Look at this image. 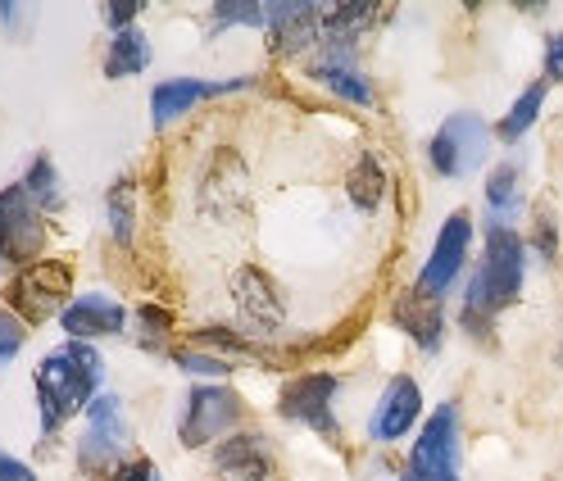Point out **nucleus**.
Wrapping results in <instances>:
<instances>
[{"label": "nucleus", "instance_id": "obj_14", "mask_svg": "<svg viewBox=\"0 0 563 481\" xmlns=\"http://www.w3.org/2000/svg\"><path fill=\"white\" fill-rule=\"evenodd\" d=\"M323 14H328V5H268V19H264V27H268V42H273V51L277 55H300L305 46H313L323 37Z\"/></svg>", "mask_w": 563, "mask_h": 481}, {"label": "nucleus", "instance_id": "obj_7", "mask_svg": "<svg viewBox=\"0 0 563 481\" xmlns=\"http://www.w3.org/2000/svg\"><path fill=\"white\" fill-rule=\"evenodd\" d=\"M46 250V214L27 200L23 187L0 191V264L27 268Z\"/></svg>", "mask_w": 563, "mask_h": 481}, {"label": "nucleus", "instance_id": "obj_2", "mask_svg": "<svg viewBox=\"0 0 563 481\" xmlns=\"http://www.w3.org/2000/svg\"><path fill=\"white\" fill-rule=\"evenodd\" d=\"M522 272H527V246L509 223H486V255L482 268L464 295V327L482 332L496 323L505 309L522 295Z\"/></svg>", "mask_w": 563, "mask_h": 481}, {"label": "nucleus", "instance_id": "obj_3", "mask_svg": "<svg viewBox=\"0 0 563 481\" xmlns=\"http://www.w3.org/2000/svg\"><path fill=\"white\" fill-rule=\"evenodd\" d=\"M128 450H132V423L123 414L119 395L100 391L87 404V427L78 436V463L91 481H110L128 463Z\"/></svg>", "mask_w": 563, "mask_h": 481}, {"label": "nucleus", "instance_id": "obj_16", "mask_svg": "<svg viewBox=\"0 0 563 481\" xmlns=\"http://www.w3.org/2000/svg\"><path fill=\"white\" fill-rule=\"evenodd\" d=\"M391 318H396L400 332L413 336V346H422V350H441V336H445V300H437V295H428V291L409 287V291L396 295Z\"/></svg>", "mask_w": 563, "mask_h": 481}, {"label": "nucleus", "instance_id": "obj_11", "mask_svg": "<svg viewBox=\"0 0 563 481\" xmlns=\"http://www.w3.org/2000/svg\"><path fill=\"white\" fill-rule=\"evenodd\" d=\"M251 78H228V82H205V78H168L151 91V123L155 127H168L178 123L183 114H191L205 100H219V96H232V91H245Z\"/></svg>", "mask_w": 563, "mask_h": 481}, {"label": "nucleus", "instance_id": "obj_12", "mask_svg": "<svg viewBox=\"0 0 563 481\" xmlns=\"http://www.w3.org/2000/svg\"><path fill=\"white\" fill-rule=\"evenodd\" d=\"M418 414H422V387L413 382L409 372H400V377L386 382V391H382V400L373 409V418H368V436L382 440V445H391V440L413 432Z\"/></svg>", "mask_w": 563, "mask_h": 481}, {"label": "nucleus", "instance_id": "obj_21", "mask_svg": "<svg viewBox=\"0 0 563 481\" xmlns=\"http://www.w3.org/2000/svg\"><path fill=\"white\" fill-rule=\"evenodd\" d=\"M345 195L355 210L373 214L377 204L386 200V164L377 155H360L355 168H350V178H345Z\"/></svg>", "mask_w": 563, "mask_h": 481}, {"label": "nucleus", "instance_id": "obj_10", "mask_svg": "<svg viewBox=\"0 0 563 481\" xmlns=\"http://www.w3.org/2000/svg\"><path fill=\"white\" fill-rule=\"evenodd\" d=\"M468 250H473V223H468V214H450V219L441 223L437 246H432V255H428V264H422V272H418L413 287L428 291V295H437V300H445L450 287L460 282L464 264H468Z\"/></svg>", "mask_w": 563, "mask_h": 481}, {"label": "nucleus", "instance_id": "obj_22", "mask_svg": "<svg viewBox=\"0 0 563 481\" xmlns=\"http://www.w3.org/2000/svg\"><path fill=\"white\" fill-rule=\"evenodd\" d=\"M545 96H550V82L541 78V82H532V87H527L518 100H514V105H509V114L496 123V136H500V142L505 146H514V142H522V136L527 132H532V123L541 119V105H545Z\"/></svg>", "mask_w": 563, "mask_h": 481}, {"label": "nucleus", "instance_id": "obj_25", "mask_svg": "<svg viewBox=\"0 0 563 481\" xmlns=\"http://www.w3.org/2000/svg\"><path fill=\"white\" fill-rule=\"evenodd\" d=\"M104 210H110V232H114V240L128 250L132 236H136V182H132V178L114 182L110 195H104Z\"/></svg>", "mask_w": 563, "mask_h": 481}, {"label": "nucleus", "instance_id": "obj_34", "mask_svg": "<svg viewBox=\"0 0 563 481\" xmlns=\"http://www.w3.org/2000/svg\"><path fill=\"white\" fill-rule=\"evenodd\" d=\"M136 14H141L136 0H128V5H104V19H110V27H114V32L132 27V19H136Z\"/></svg>", "mask_w": 563, "mask_h": 481}, {"label": "nucleus", "instance_id": "obj_26", "mask_svg": "<svg viewBox=\"0 0 563 481\" xmlns=\"http://www.w3.org/2000/svg\"><path fill=\"white\" fill-rule=\"evenodd\" d=\"M173 359H178V368H187L191 377H228L232 372V359L209 355V350H183V355H173Z\"/></svg>", "mask_w": 563, "mask_h": 481}, {"label": "nucleus", "instance_id": "obj_17", "mask_svg": "<svg viewBox=\"0 0 563 481\" xmlns=\"http://www.w3.org/2000/svg\"><path fill=\"white\" fill-rule=\"evenodd\" d=\"M309 78L323 82L332 96H341L345 105H373V78L360 68L355 51H332V46H328L319 59H313Z\"/></svg>", "mask_w": 563, "mask_h": 481}, {"label": "nucleus", "instance_id": "obj_20", "mask_svg": "<svg viewBox=\"0 0 563 481\" xmlns=\"http://www.w3.org/2000/svg\"><path fill=\"white\" fill-rule=\"evenodd\" d=\"M377 23V5H328L323 14V42L332 51H355L360 32Z\"/></svg>", "mask_w": 563, "mask_h": 481}, {"label": "nucleus", "instance_id": "obj_28", "mask_svg": "<svg viewBox=\"0 0 563 481\" xmlns=\"http://www.w3.org/2000/svg\"><path fill=\"white\" fill-rule=\"evenodd\" d=\"M268 19V5H251V0H223V5H214V23H251L260 27Z\"/></svg>", "mask_w": 563, "mask_h": 481}, {"label": "nucleus", "instance_id": "obj_6", "mask_svg": "<svg viewBox=\"0 0 563 481\" xmlns=\"http://www.w3.org/2000/svg\"><path fill=\"white\" fill-rule=\"evenodd\" d=\"M336 395H341V377L336 372H300L296 382H287L277 400V414L287 423H300L309 432H319L323 440H341L336 427Z\"/></svg>", "mask_w": 563, "mask_h": 481}, {"label": "nucleus", "instance_id": "obj_18", "mask_svg": "<svg viewBox=\"0 0 563 481\" xmlns=\"http://www.w3.org/2000/svg\"><path fill=\"white\" fill-rule=\"evenodd\" d=\"M232 300H236V309H241V318L245 323H255V327H277L282 323V295H277V287H273V278L268 272H260V268H236L232 272Z\"/></svg>", "mask_w": 563, "mask_h": 481}, {"label": "nucleus", "instance_id": "obj_8", "mask_svg": "<svg viewBox=\"0 0 563 481\" xmlns=\"http://www.w3.org/2000/svg\"><path fill=\"white\" fill-rule=\"evenodd\" d=\"M486 150H490V127L477 114H450L432 136L428 159L441 178H468L486 164Z\"/></svg>", "mask_w": 563, "mask_h": 481}, {"label": "nucleus", "instance_id": "obj_31", "mask_svg": "<svg viewBox=\"0 0 563 481\" xmlns=\"http://www.w3.org/2000/svg\"><path fill=\"white\" fill-rule=\"evenodd\" d=\"M110 481H164V477H159V468L151 459H128Z\"/></svg>", "mask_w": 563, "mask_h": 481}, {"label": "nucleus", "instance_id": "obj_23", "mask_svg": "<svg viewBox=\"0 0 563 481\" xmlns=\"http://www.w3.org/2000/svg\"><path fill=\"white\" fill-rule=\"evenodd\" d=\"M486 210L496 214V223H509L522 210V168L518 164L490 168V178H486Z\"/></svg>", "mask_w": 563, "mask_h": 481}, {"label": "nucleus", "instance_id": "obj_5", "mask_svg": "<svg viewBox=\"0 0 563 481\" xmlns=\"http://www.w3.org/2000/svg\"><path fill=\"white\" fill-rule=\"evenodd\" d=\"M405 481H460V409L441 404L422 423Z\"/></svg>", "mask_w": 563, "mask_h": 481}, {"label": "nucleus", "instance_id": "obj_30", "mask_svg": "<svg viewBox=\"0 0 563 481\" xmlns=\"http://www.w3.org/2000/svg\"><path fill=\"white\" fill-rule=\"evenodd\" d=\"M136 318H141V327H146L151 336H168V332H173V314H168V309L141 304V309H136Z\"/></svg>", "mask_w": 563, "mask_h": 481}, {"label": "nucleus", "instance_id": "obj_29", "mask_svg": "<svg viewBox=\"0 0 563 481\" xmlns=\"http://www.w3.org/2000/svg\"><path fill=\"white\" fill-rule=\"evenodd\" d=\"M23 336H27V327L10 314V309H0V363H10L23 350Z\"/></svg>", "mask_w": 563, "mask_h": 481}, {"label": "nucleus", "instance_id": "obj_4", "mask_svg": "<svg viewBox=\"0 0 563 481\" xmlns=\"http://www.w3.org/2000/svg\"><path fill=\"white\" fill-rule=\"evenodd\" d=\"M74 295V268L64 259H37L14 272V282L5 287V309L23 323V327H37L59 318Z\"/></svg>", "mask_w": 563, "mask_h": 481}, {"label": "nucleus", "instance_id": "obj_1", "mask_svg": "<svg viewBox=\"0 0 563 481\" xmlns=\"http://www.w3.org/2000/svg\"><path fill=\"white\" fill-rule=\"evenodd\" d=\"M104 382V359L96 355V346L87 340H64L55 346L42 363H37V409H42V436L51 440L68 418L82 414V409L100 395Z\"/></svg>", "mask_w": 563, "mask_h": 481}, {"label": "nucleus", "instance_id": "obj_19", "mask_svg": "<svg viewBox=\"0 0 563 481\" xmlns=\"http://www.w3.org/2000/svg\"><path fill=\"white\" fill-rule=\"evenodd\" d=\"M151 68V42L141 37L136 27L114 32L110 51H104V78H136Z\"/></svg>", "mask_w": 563, "mask_h": 481}, {"label": "nucleus", "instance_id": "obj_24", "mask_svg": "<svg viewBox=\"0 0 563 481\" xmlns=\"http://www.w3.org/2000/svg\"><path fill=\"white\" fill-rule=\"evenodd\" d=\"M23 191H27V200L37 204L42 214H55V210H64V187H59V168H55V159L51 155H37L27 164V178L19 182Z\"/></svg>", "mask_w": 563, "mask_h": 481}, {"label": "nucleus", "instance_id": "obj_15", "mask_svg": "<svg viewBox=\"0 0 563 481\" xmlns=\"http://www.w3.org/2000/svg\"><path fill=\"white\" fill-rule=\"evenodd\" d=\"M59 327L68 332V340H100V336H119L123 327H128V309L119 304V300H110V295H100V291H91V295H82V300H74L59 314Z\"/></svg>", "mask_w": 563, "mask_h": 481}, {"label": "nucleus", "instance_id": "obj_32", "mask_svg": "<svg viewBox=\"0 0 563 481\" xmlns=\"http://www.w3.org/2000/svg\"><path fill=\"white\" fill-rule=\"evenodd\" d=\"M545 78L563 82V32H550L545 37Z\"/></svg>", "mask_w": 563, "mask_h": 481}, {"label": "nucleus", "instance_id": "obj_13", "mask_svg": "<svg viewBox=\"0 0 563 481\" xmlns=\"http://www.w3.org/2000/svg\"><path fill=\"white\" fill-rule=\"evenodd\" d=\"M214 472L223 481H268L273 477V445L260 432H232L214 450Z\"/></svg>", "mask_w": 563, "mask_h": 481}, {"label": "nucleus", "instance_id": "obj_27", "mask_svg": "<svg viewBox=\"0 0 563 481\" xmlns=\"http://www.w3.org/2000/svg\"><path fill=\"white\" fill-rule=\"evenodd\" d=\"M191 340H200V346H219L223 355H255L251 340H245L241 332H232V327H205V332H196Z\"/></svg>", "mask_w": 563, "mask_h": 481}, {"label": "nucleus", "instance_id": "obj_9", "mask_svg": "<svg viewBox=\"0 0 563 481\" xmlns=\"http://www.w3.org/2000/svg\"><path fill=\"white\" fill-rule=\"evenodd\" d=\"M241 418H245V404H241L236 391H228V387H191L178 436H183L187 450H200V445H214L219 436H232V427Z\"/></svg>", "mask_w": 563, "mask_h": 481}, {"label": "nucleus", "instance_id": "obj_33", "mask_svg": "<svg viewBox=\"0 0 563 481\" xmlns=\"http://www.w3.org/2000/svg\"><path fill=\"white\" fill-rule=\"evenodd\" d=\"M0 481H37V472H32L23 459H14V455L0 450Z\"/></svg>", "mask_w": 563, "mask_h": 481}]
</instances>
